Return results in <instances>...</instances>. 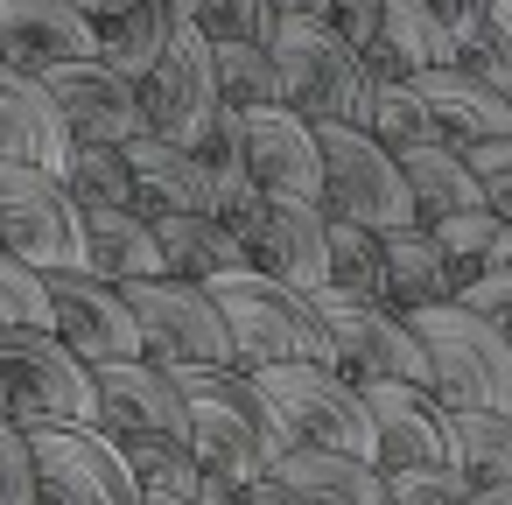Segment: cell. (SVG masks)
Returning <instances> with one entry per match:
<instances>
[{
  "instance_id": "obj_1",
  "label": "cell",
  "mask_w": 512,
  "mask_h": 505,
  "mask_svg": "<svg viewBox=\"0 0 512 505\" xmlns=\"http://www.w3.org/2000/svg\"><path fill=\"white\" fill-rule=\"evenodd\" d=\"M169 379H176V393H183L190 449H197L204 470H218V477H232V484H253V477H267V470L281 463L288 435H281L267 393H260L246 372H232V365H176Z\"/></svg>"
},
{
  "instance_id": "obj_2",
  "label": "cell",
  "mask_w": 512,
  "mask_h": 505,
  "mask_svg": "<svg viewBox=\"0 0 512 505\" xmlns=\"http://www.w3.org/2000/svg\"><path fill=\"white\" fill-rule=\"evenodd\" d=\"M218 323H225V344H232V372H267V365H330V337L309 309V295L239 267V274H218L204 281Z\"/></svg>"
},
{
  "instance_id": "obj_3",
  "label": "cell",
  "mask_w": 512,
  "mask_h": 505,
  "mask_svg": "<svg viewBox=\"0 0 512 505\" xmlns=\"http://www.w3.org/2000/svg\"><path fill=\"white\" fill-rule=\"evenodd\" d=\"M267 57L281 71V106L302 113L309 127H358L365 134V99L372 78L351 43H337L316 15H281L267 36Z\"/></svg>"
},
{
  "instance_id": "obj_4",
  "label": "cell",
  "mask_w": 512,
  "mask_h": 505,
  "mask_svg": "<svg viewBox=\"0 0 512 505\" xmlns=\"http://www.w3.org/2000/svg\"><path fill=\"white\" fill-rule=\"evenodd\" d=\"M407 330L421 344L428 393L442 407H477V414H505L512 421V344L491 323H477L456 302H435V309H414Z\"/></svg>"
},
{
  "instance_id": "obj_5",
  "label": "cell",
  "mask_w": 512,
  "mask_h": 505,
  "mask_svg": "<svg viewBox=\"0 0 512 505\" xmlns=\"http://www.w3.org/2000/svg\"><path fill=\"white\" fill-rule=\"evenodd\" d=\"M0 421L29 428H92V372L50 337L0 323Z\"/></svg>"
},
{
  "instance_id": "obj_6",
  "label": "cell",
  "mask_w": 512,
  "mask_h": 505,
  "mask_svg": "<svg viewBox=\"0 0 512 505\" xmlns=\"http://www.w3.org/2000/svg\"><path fill=\"white\" fill-rule=\"evenodd\" d=\"M246 379L267 393L288 449H330V456L372 463V421H365V393L351 379H337L330 365H267Z\"/></svg>"
},
{
  "instance_id": "obj_7",
  "label": "cell",
  "mask_w": 512,
  "mask_h": 505,
  "mask_svg": "<svg viewBox=\"0 0 512 505\" xmlns=\"http://www.w3.org/2000/svg\"><path fill=\"white\" fill-rule=\"evenodd\" d=\"M309 309L330 337V372L337 379H351V386H428V365H421V344H414L407 316H393L379 302H358V295H337V288H316Z\"/></svg>"
},
{
  "instance_id": "obj_8",
  "label": "cell",
  "mask_w": 512,
  "mask_h": 505,
  "mask_svg": "<svg viewBox=\"0 0 512 505\" xmlns=\"http://www.w3.org/2000/svg\"><path fill=\"white\" fill-rule=\"evenodd\" d=\"M0 253H15L29 274L85 267V225H78V197L64 190V176L0 162Z\"/></svg>"
},
{
  "instance_id": "obj_9",
  "label": "cell",
  "mask_w": 512,
  "mask_h": 505,
  "mask_svg": "<svg viewBox=\"0 0 512 505\" xmlns=\"http://www.w3.org/2000/svg\"><path fill=\"white\" fill-rule=\"evenodd\" d=\"M316 162H323V197H316L323 218H344V225H365V232L414 225L400 169H393V155L372 134H358V127H316Z\"/></svg>"
},
{
  "instance_id": "obj_10",
  "label": "cell",
  "mask_w": 512,
  "mask_h": 505,
  "mask_svg": "<svg viewBox=\"0 0 512 505\" xmlns=\"http://www.w3.org/2000/svg\"><path fill=\"white\" fill-rule=\"evenodd\" d=\"M43 281V330L85 365H127L141 358V330H134V309L113 281H99L92 267H57V274H36Z\"/></svg>"
},
{
  "instance_id": "obj_11",
  "label": "cell",
  "mask_w": 512,
  "mask_h": 505,
  "mask_svg": "<svg viewBox=\"0 0 512 505\" xmlns=\"http://www.w3.org/2000/svg\"><path fill=\"white\" fill-rule=\"evenodd\" d=\"M127 309H134V330H141V358L176 372V365H232V344H225V323L211 309V295L197 281H169V274H148V281H127L120 288Z\"/></svg>"
},
{
  "instance_id": "obj_12",
  "label": "cell",
  "mask_w": 512,
  "mask_h": 505,
  "mask_svg": "<svg viewBox=\"0 0 512 505\" xmlns=\"http://www.w3.org/2000/svg\"><path fill=\"white\" fill-rule=\"evenodd\" d=\"M239 120V169L267 204H316L323 197V162H316V127L288 106L232 113Z\"/></svg>"
},
{
  "instance_id": "obj_13",
  "label": "cell",
  "mask_w": 512,
  "mask_h": 505,
  "mask_svg": "<svg viewBox=\"0 0 512 505\" xmlns=\"http://www.w3.org/2000/svg\"><path fill=\"white\" fill-rule=\"evenodd\" d=\"M29 463L57 505H141L134 470L99 428H29Z\"/></svg>"
},
{
  "instance_id": "obj_14",
  "label": "cell",
  "mask_w": 512,
  "mask_h": 505,
  "mask_svg": "<svg viewBox=\"0 0 512 505\" xmlns=\"http://www.w3.org/2000/svg\"><path fill=\"white\" fill-rule=\"evenodd\" d=\"M141 92V120L155 141L169 148H190L204 134V120L218 113V78H211V43L197 29H176L169 50L155 57V71L134 85Z\"/></svg>"
},
{
  "instance_id": "obj_15",
  "label": "cell",
  "mask_w": 512,
  "mask_h": 505,
  "mask_svg": "<svg viewBox=\"0 0 512 505\" xmlns=\"http://www.w3.org/2000/svg\"><path fill=\"white\" fill-rule=\"evenodd\" d=\"M43 92H50V106L64 113L71 148H127L134 134H148V120H141V92H134L113 64H99V57L43 71Z\"/></svg>"
},
{
  "instance_id": "obj_16",
  "label": "cell",
  "mask_w": 512,
  "mask_h": 505,
  "mask_svg": "<svg viewBox=\"0 0 512 505\" xmlns=\"http://www.w3.org/2000/svg\"><path fill=\"white\" fill-rule=\"evenodd\" d=\"M92 428L106 442H134V435H183L190 442L183 393L148 358H127V365H99L92 372Z\"/></svg>"
},
{
  "instance_id": "obj_17",
  "label": "cell",
  "mask_w": 512,
  "mask_h": 505,
  "mask_svg": "<svg viewBox=\"0 0 512 505\" xmlns=\"http://www.w3.org/2000/svg\"><path fill=\"white\" fill-rule=\"evenodd\" d=\"M372 421V470H449L442 400L428 386H358Z\"/></svg>"
},
{
  "instance_id": "obj_18",
  "label": "cell",
  "mask_w": 512,
  "mask_h": 505,
  "mask_svg": "<svg viewBox=\"0 0 512 505\" xmlns=\"http://www.w3.org/2000/svg\"><path fill=\"white\" fill-rule=\"evenodd\" d=\"M239 246H246L253 274H267V281H281L295 295H316L330 281V267H323V211L316 204H260L253 225L239 232Z\"/></svg>"
},
{
  "instance_id": "obj_19",
  "label": "cell",
  "mask_w": 512,
  "mask_h": 505,
  "mask_svg": "<svg viewBox=\"0 0 512 505\" xmlns=\"http://www.w3.org/2000/svg\"><path fill=\"white\" fill-rule=\"evenodd\" d=\"M85 57H99V29L78 8H64V0H0V64L43 78Z\"/></svg>"
},
{
  "instance_id": "obj_20",
  "label": "cell",
  "mask_w": 512,
  "mask_h": 505,
  "mask_svg": "<svg viewBox=\"0 0 512 505\" xmlns=\"http://www.w3.org/2000/svg\"><path fill=\"white\" fill-rule=\"evenodd\" d=\"M358 64H365L372 85H407L421 71L456 64V50H449V36H442L428 0H379V36L358 50Z\"/></svg>"
},
{
  "instance_id": "obj_21",
  "label": "cell",
  "mask_w": 512,
  "mask_h": 505,
  "mask_svg": "<svg viewBox=\"0 0 512 505\" xmlns=\"http://www.w3.org/2000/svg\"><path fill=\"white\" fill-rule=\"evenodd\" d=\"M120 169H127V211L162 225V218H190L204 211V169L190 162V148H169L155 134H134L120 148Z\"/></svg>"
},
{
  "instance_id": "obj_22",
  "label": "cell",
  "mask_w": 512,
  "mask_h": 505,
  "mask_svg": "<svg viewBox=\"0 0 512 505\" xmlns=\"http://www.w3.org/2000/svg\"><path fill=\"white\" fill-rule=\"evenodd\" d=\"M0 162H29L50 176H64V162H71L64 113L50 106L43 78L15 71V64H0Z\"/></svg>"
},
{
  "instance_id": "obj_23",
  "label": "cell",
  "mask_w": 512,
  "mask_h": 505,
  "mask_svg": "<svg viewBox=\"0 0 512 505\" xmlns=\"http://www.w3.org/2000/svg\"><path fill=\"white\" fill-rule=\"evenodd\" d=\"M414 92H421L428 127H435V141H442V148H477V141L512 134V106H505V99H491V92H484L477 78H463L456 64L421 71V78H414Z\"/></svg>"
},
{
  "instance_id": "obj_24",
  "label": "cell",
  "mask_w": 512,
  "mask_h": 505,
  "mask_svg": "<svg viewBox=\"0 0 512 505\" xmlns=\"http://www.w3.org/2000/svg\"><path fill=\"white\" fill-rule=\"evenodd\" d=\"M379 260H386V309H393V316L456 302V288H463L456 267L442 260V246L428 239V225H393V232H379Z\"/></svg>"
},
{
  "instance_id": "obj_25",
  "label": "cell",
  "mask_w": 512,
  "mask_h": 505,
  "mask_svg": "<svg viewBox=\"0 0 512 505\" xmlns=\"http://www.w3.org/2000/svg\"><path fill=\"white\" fill-rule=\"evenodd\" d=\"M78 225H85V267L113 288L127 281H148L162 274V253H155V225L120 211V204H78Z\"/></svg>"
},
{
  "instance_id": "obj_26",
  "label": "cell",
  "mask_w": 512,
  "mask_h": 505,
  "mask_svg": "<svg viewBox=\"0 0 512 505\" xmlns=\"http://www.w3.org/2000/svg\"><path fill=\"white\" fill-rule=\"evenodd\" d=\"M295 505H379V470L358 456H330V449H281V463L267 470Z\"/></svg>"
},
{
  "instance_id": "obj_27",
  "label": "cell",
  "mask_w": 512,
  "mask_h": 505,
  "mask_svg": "<svg viewBox=\"0 0 512 505\" xmlns=\"http://www.w3.org/2000/svg\"><path fill=\"white\" fill-rule=\"evenodd\" d=\"M393 169H400V190H407V204H414V225H435V218L477 211V183H470V169H463L456 148L421 141V148H400Z\"/></svg>"
},
{
  "instance_id": "obj_28",
  "label": "cell",
  "mask_w": 512,
  "mask_h": 505,
  "mask_svg": "<svg viewBox=\"0 0 512 505\" xmlns=\"http://www.w3.org/2000/svg\"><path fill=\"white\" fill-rule=\"evenodd\" d=\"M155 253H162V274L169 281H218V274H239L246 267V246L239 232H225L218 218L190 211V218H162L155 225Z\"/></svg>"
},
{
  "instance_id": "obj_29",
  "label": "cell",
  "mask_w": 512,
  "mask_h": 505,
  "mask_svg": "<svg viewBox=\"0 0 512 505\" xmlns=\"http://www.w3.org/2000/svg\"><path fill=\"white\" fill-rule=\"evenodd\" d=\"M442 428H449V463L463 470V484H512V421L505 414L442 407Z\"/></svg>"
},
{
  "instance_id": "obj_30",
  "label": "cell",
  "mask_w": 512,
  "mask_h": 505,
  "mask_svg": "<svg viewBox=\"0 0 512 505\" xmlns=\"http://www.w3.org/2000/svg\"><path fill=\"white\" fill-rule=\"evenodd\" d=\"M92 29H99V64H113L127 85H141L155 71V57L169 50V36H176V22H169L162 0H141V8H127L113 22H92Z\"/></svg>"
},
{
  "instance_id": "obj_31",
  "label": "cell",
  "mask_w": 512,
  "mask_h": 505,
  "mask_svg": "<svg viewBox=\"0 0 512 505\" xmlns=\"http://www.w3.org/2000/svg\"><path fill=\"white\" fill-rule=\"evenodd\" d=\"M323 267L337 295H358V302H379L386 309V260H379V232L365 225H344V218H323Z\"/></svg>"
},
{
  "instance_id": "obj_32",
  "label": "cell",
  "mask_w": 512,
  "mask_h": 505,
  "mask_svg": "<svg viewBox=\"0 0 512 505\" xmlns=\"http://www.w3.org/2000/svg\"><path fill=\"white\" fill-rule=\"evenodd\" d=\"M120 449V463L134 470V484H141V498H190L197 491V477H204V463H197V449L183 442V435H134V442H113Z\"/></svg>"
},
{
  "instance_id": "obj_33",
  "label": "cell",
  "mask_w": 512,
  "mask_h": 505,
  "mask_svg": "<svg viewBox=\"0 0 512 505\" xmlns=\"http://www.w3.org/2000/svg\"><path fill=\"white\" fill-rule=\"evenodd\" d=\"M211 78H218V106L225 113L281 106V71H274L267 43H211Z\"/></svg>"
},
{
  "instance_id": "obj_34",
  "label": "cell",
  "mask_w": 512,
  "mask_h": 505,
  "mask_svg": "<svg viewBox=\"0 0 512 505\" xmlns=\"http://www.w3.org/2000/svg\"><path fill=\"white\" fill-rule=\"evenodd\" d=\"M428 239L442 246V260L456 267V281H477L498 267V239H505V218H491L484 204L477 211H456V218H435Z\"/></svg>"
},
{
  "instance_id": "obj_35",
  "label": "cell",
  "mask_w": 512,
  "mask_h": 505,
  "mask_svg": "<svg viewBox=\"0 0 512 505\" xmlns=\"http://www.w3.org/2000/svg\"><path fill=\"white\" fill-rule=\"evenodd\" d=\"M365 134H372L386 155L435 141V127H428V106H421L414 78H407V85H372V99H365Z\"/></svg>"
},
{
  "instance_id": "obj_36",
  "label": "cell",
  "mask_w": 512,
  "mask_h": 505,
  "mask_svg": "<svg viewBox=\"0 0 512 505\" xmlns=\"http://www.w3.org/2000/svg\"><path fill=\"white\" fill-rule=\"evenodd\" d=\"M456 71H463V78H477L491 99H505V106H512V0H491V15H484V29L463 43Z\"/></svg>"
},
{
  "instance_id": "obj_37",
  "label": "cell",
  "mask_w": 512,
  "mask_h": 505,
  "mask_svg": "<svg viewBox=\"0 0 512 505\" xmlns=\"http://www.w3.org/2000/svg\"><path fill=\"white\" fill-rule=\"evenodd\" d=\"M64 190H71L78 204H120V211H127V169H120V148H71Z\"/></svg>"
},
{
  "instance_id": "obj_38",
  "label": "cell",
  "mask_w": 512,
  "mask_h": 505,
  "mask_svg": "<svg viewBox=\"0 0 512 505\" xmlns=\"http://www.w3.org/2000/svg\"><path fill=\"white\" fill-rule=\"evenodd\" d=\"M456 155H463V169H470V183H477V204L512 225V134L477 141V148H456Z\"/></svg>"
},
{
  "instance_id": "obj_39",
  "label": "cell",
  "mask_w": 512,
  "mask_h": 505,
  "mask_svg": "<svg viewBox=\"0 0 512 505\" xmlns=\"http://www.w3.org/2000/svg\"><path fill=\"white\" fill-rule=\"evenodd\" d=\"M463 470H379V505H463Z\"/></svg>"
},
{
  "instance_id": "obj_40",
  "label": "cell",
  "mask_w": 512,
  "mask_h": 505,
  "mask_svg": "<svg viewBox=\"0 0 512 505\" xmlns=\"http://www.w3.org/2000/svg\"><path fill=\"white\" fill-rule=\"evenodd\" d=\"M456 309H470L477 323H491V330L512 344V267H491V274L463 281V288H456Z\"/></svg>"
},
{
  "instance_id": "obj_41",
  "label": "cell",
  "mask_w": 512,
  "mask_h": 505,
  "mask_svg": "<svg viewBox=\"0 0 512 505\" xmlns=\"http://www.w3.org/2000/svg\"><path fill=\"white\" fill-rule=\"evenodd\" d=\"M0 323L43 330V281H36L15 253H0Z\"/></svg>"
},
{
  "instance_id": "obj_42",
  "label": "cell",
  "mask_w": 512,
  "mask_h": 505,
  "mask_svg": "<svg viewBox=\"0 0 512 505\" xmlns=\"http://www.w3.org/2000/svg\"><path fill=\"white\" fill-rule=\"evenodd\" d=\"M36 498V463H29V435L15 421H0V505H29Z\"/></svg>"
},
{
  "instance_id": "obj_43",
  "label": "cell",
  "mask_w": 512,
  "mask_h": 505,
  "mask_svg": "<svg viewBox=\"0 0 512 505\" xmlns=\"http://www.w3.org/2000/svg\"><path fill=\"white\" fill-rule=\"evenodd\" d=\"M323 29H330L337 43L365 50V43L379 36V0H330V8H323Z\"/></svg>"
},
{
  "instance_id": "obj_44",
  "label": "cell",
  "mask_w": 512,
  "mask_h": 505,
  "mask_svg": "<svg viewBox=\"0 0 512 505\" xmlns=\"http://www.w3.org/2000/svg\"><path fill=\"white\" fill-rule=\"evenodd\" d=\"M435 8V22H442V36H449V50L463 57V43L484 29V15H491V0H428Z\"/></svg>"
},
{
  "instance_id": "obj_45",
  "label": "cell",
  "mask_w": 512,
  "mask_h": 505,
  "mask_svg": "<svg viewBox=\"0 0 512 505\" xmlns=\"http://www.w3.org/2000/svg\"><path fill=\"white\" fill-rule=\"evenodd\" d=\"M183 505H246V484H232V477L204 470V477H197V491H190Z\"/></svg>"
},
{
  "instance_id": "obj_46",
  "label": "cell",
  "mask_w": 512,
  "mask_h": 505,
  "mask_svg": "<svg viewBox=\"0 0 512 505\" xmlns=\"http://www.w3.org/2000/svg\"><path fill=\"white\" fill-rule=\"evenodd\" d=\"M463 505H512V484H470Z\"/></svg>"
},
{
  "instance_id": "obj_47",
  "label": "cell",
  "mask_w": 512,
  "mask_h": 505,
  "mask_svg": "<svg viewBox=\"0 0 512 505\" xmlns=\"http://www.w3.org/2000/svg\"><path fill=\"white\" fill-rule=\"evenodd\" d=\"M162 8H169V22H176V29H190V22H197V8H204V0H162Z\"/></svg>"
},
{
  "instance_id": "obj_48",
  "label": "cell",
  "mask_w": 512,
  "mask_h": 505,
  "mask_svg": "<svg viewBox=\"0 0 512 505\" xmlns=\"http://www.w3.org/2000/svg\"><path fill=\"white\" fill-rule=\"evenodd\" d=\"M323 8L330 0H281V15H316V22H323Z\"/></svg>"
},
{
  "instance_id": "obj_49",
  "label": "cell",
  "mask_w": 512,
  "mask_h": 505,
  "mask_svg": "<svg viewBox=\"0 0 512 505\" xmlns=\"http://www.w3.org/2000/svg\"><path fill=\"white\" fill-rule=\"evenodd\" d=\"M64 8H78L85 22H99V8H106V0H64Z\"/></svg>"
},
{
  "instance_id": "obj_50",
  "label": "cell",
  "mask_w": 512,
  "mask_h": 505,
  "mask_svg": "<svg viewBox=\"0 0 512 505\" xmlns=\"http://www.w3.org/2000/svg\"><path fill=\"white\" fill-rule=\"evenodd\" d=\"M141 505H176V498H141Z\"/></svg>"
}]
</instances>
